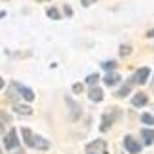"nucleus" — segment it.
<instances>
[{"mask_svg": "<svg viewBox=\"0 0 154 154\" xmlns=\"http://www.w3.org/2000/svg\"><path fill=\"white\" fill-rule=\"evenodd\" d=\"M86 154H108V149H106V141L97 138L94 140L92 143L86 145Z\"/></svg>", "mask_w": 154, "mask_h": 154, "instance_id": "nucleus-1", "label": "nucleus"}, {"mask_svg": "<svg viewBox=\"0 0 154 154\" xmlns=\"http://www.w3.org/2000/svg\"><path fill=\"white\" fill-rule=\"evenodd\" d=\"M18 145H20V141H18V138H17V130L11 128V130L6 134V138H4V149H6V150H13V149H17Z\"/></svg>", "mask_w": 154, "mask_h": 154, "instance_id": "nucleus-2", "label": "nucleus"}, {"mask_svg": "<svg viewBox=\"0 0 154 154\" xmlns=\"http://www.w3.org/2000/svg\"><path fill=\"white\" fill-rule=\"evenodd\" d=\"M123 145H125V150L130 152V154H140L141 152V145L138 143V140H134L132 136H125Z\"/></svg>", "mask_w": 154, "mask_h": 154, "instance_id": "nucleus-3", "label": "nucleus"}, {"mask_svg": "<svg viewBox=\"0 0 154 154\" xmlns=\"http://www.w3.org/2000/svg\"><path fill=\"white\" fill-rule=\"evenodd\" d=\"M149 75H150V68L143 66V68H140L136 73H134L132 81H134V83H138V85H145V83H147V79H149Z\"/></svg>", "mask_w": 154, "mask_h": 154, "instance_id": "nucleus-4", "label": "nucleus"}, {"mask_svg": "<svg viewBox=\"0 0 154 154\" xmlns=\"http://www.w3.org/2000/svg\"><path fill=\"white\" fill-rule=\"evenodd\" d=\"M13 86L18 90V94H20L28 103H31V101L35 99V92H33L31 88H28V86H24V85H18V83H13Z\"/></svg>", "mask_w": 154, "mask_h": 154, "instance_id": "nucleus-5", "label": "nucleus"}, {"mask_svg": "<svg viewBox=\"0 0 154 154\" xmlns=\"http://www.w3.org/2000/svg\"><path fill=\"white\" fill-rule=\"evenodd\" d=\"M31 149H38V150H48L50 149V141L41 138V136H35L33 134V140H31Z\"/></svg>", "mask_w": 154, "mask_h": 154, "instance_id": "nucleus-6", "label": "nucleus"}, {"mask_svg": "<svg viewBox=\"0 0 154 154\" xmlns=\"http://www.w3.org/2000/svg\"><path fill=\"white\" fill-rule=\"evenodd\" d=\"M88 99L90 101H94V103H99V101H103V90L101 88H97V86H92L90 88V92H88Z\"/></svg>", "mask_w": 154, "mask_h": 154, "instance_id": "nucleus-7", "label": "nucleus"}, {"mask_svg": "<svg viewBox=\"0 0 154 154\" xmlns=\"http://www.w3.org/2000/svg\"><path fill=\"white\" fill-rule=\"evenodd\" d=\"M103 81H105L106 86H114V85H118V83L121 81V75L116 73V72H106V75H105Z\"/></svg>", "mask_w": 154, "mask_h": 154, "instance_id": "nucleus-8", "label": "nucleus"}, {"mask_svg": "<svg viewBox=\"0 0 154 154\" xmlns=\"http://www.w3.org/2000/svg\"><path fill=\"white\" fill-rule=\"evenodd\" d=\"M147 103H149V97H147V94H143V92H138V94L132 97V105H134V106H138V108L145 106Z\"/></svg>", "mask_w": 154, "mask_h": 154, "instance_id": "nucleus-9", "label": "nucleus"}, {"mask_svg": "<svg viewBox=\"0 0 154 154\" xmlns=\"http://www.w3.org/2000/svg\"><path fill=\"white\" fill-rule=\"evenodd\" d=\"M66 99V103H68V106H70V112H72V118L73 119H77V118H79V116H81V106L79 105H77L73 99H70V97H64Z\"/></svg>", "mask_w": 154, "mask_h": 154, "instance_id": "nucleus-10", "label": "nucleus"}, {"mask_svg": "<svg viewBox=\"0 0 154 154\" xmlns=\"http://www.w3.org/2000/svg\"><path fill=\"white\" fill-rule=\"evenodd\" d=\"M140 134H141L145 145H152V143H154V130H150V128H141Z\"/></svg>", "mask_w": 154, "mask_h": 154, "instance_id": "nucleus-11", "label": "nucleus"}, {"mask_svg": "<svg viewBox=\"0 0 154 154\" xmlns=\"http://www.w3.org/2000/svg\"><path fill=\"white\" fill-rule=\"evenodd\" d=\"M17 114H20V116H31V106L29 105H15V108H13Z\"/></svg>", "mask_w": 154, "mask_h": 154, "instance_id": "nucleus-12", "label": "nucleus"}, {"mask_svg": "<svg viewBox=\"0 0 154 154\" xmlns=\"http://www.w3.org/2000/svg\"><path fill=\"white\" fill-rule=\"evenodd\" d=\"M22 136H24V143L28 145V147H31V140H33V132L28 128V127H24L22 128Z\"/></svg>", "mask_w": 154, "mask_h": 154, "instance_id": "nucleus-13", "label": "nucleus"}, {"mask_svg": "<svg viewBox=\"0 0 154 154\" xmlns=\"http://www.w3.org/2000/svg\"><path fill=\"white\" fill-rule=\"evenodd\" d=\"M112 121H114V118H112V116H108V114H105V116H103V125H101L99 128H101V130L105 132V130H106V128H108V127L112 125Z\"/></svg>", "mask_w": 154, "mask_h": 154, "instance_id": "nucleus-14", "label": "nucleus"}, {"mask_svg": "<svg viewBox=\"0 0 154 154\" xmlns=\"http://www.w3.org/2000/svg\"><path fill=\"white\" fill-rule=\"evenodd\" d=\"M116 66H118L116 61H105V63H101V68L105 72H112V70H116Z\"/></svg>", "mask_w": 154, "mask_h": 154, "instance_id": "nucleus-15", "label": "nucleus"}, {"mask_svg": "<svg viewBox=\"0 0 154 154\" xmlns=\"http://www.w3.org/2000/svg\"><path fill=\"white\" fill-rule=\"evenodd\" d=\"M141 123H145L147 127L154 125V116L152 114H141Z\"/></svg>", "mask_w": 154, "mask_h": 154, "instance_id": "nucleus-16", "label": "nucleus"}, {"mask_svg": "<svg viewBox=\"0 0 154 154\" xmlns=\"http://www.w3.org/2000/svg\"><path fill=\"white\" fill-rule=\"evenodd\" d=\"M46 15H48V17L51 18V20H59V18H61V13L57 11L55 8H50V9L46 11Z\"/></svg>", "mask_w": 154, "mask_h": 154, "instance_id": "nucleus-17", "label": "nucleus"}, {"mask_svg": "<svg viewBox=\"0 0 154 154\" xmlns=\"http://www.w3.org/2000/svg\"><path fill=\"white\" fill-rule=\"evenodd\" d=\"M128 92H130V85H125V86H121L118 92H116V95H118V97H127Z\"/></svg>", "mask_w": 154, "mask_h": 154, "instance_id": "nucleus-18", "label": "nucleus"}, {"mask_svg": "<svg viewBox=\"0 0 154 154\" xmlns=\"http://www.w3.org/2000/svg\"><path fill=\"white\" fill-rule=\"evenodd\" d=\"M97 81H99V75H97V73H92V75L86 77V85H90V86H94Z\"/></svg>", "mask_w": 154, "mask_h": 154, "instance_id": "nucleus-19", "label": "nucleus"}, {"mask_svg": "<svg viewBox=\"0 0 154 154\" xmlns=\"http://www.w3.org/2000/svg\"><path fill=\"white\" fill-rule=\"evenodd\" d=\"M130 53H132V48H130V46H121V48H119V55H121V57H127V55H130Z\"/></svg>", "mask_w": 154, "mask_h": 154, "instance_id": "nucleus-20", "label": "nucleus"}, {"mask_svg": "<svg viewBox=\"0 0 154 154\" xmlns=\"http://www.w3.org/2000/svg\"><path fill=\"white\" fill-rule=\"evenodd\" d=\"M72 90H73L75 94H81V92H83V85H81V83H75V85L72 86Z\"/></svg>", "mask_w": 154, "mask_h": 154, "instance_id": "nucleus-21", "label": "nucleus"}, {"mask_svg": "<svg viewBox=\"0 0 154 154\" xmlns=\"http://www.w3.org/2000/svg\"><path fill=\"white\" fill-rule=\"evenodd\" d=\"M94 2H95V0H81V4H83L85 8H88V6H92Z\"/></svg>", "mask_w": 154, "mask_h": 154, "instance_id": "nucleus-22", "label": "nucleus"}, {"mask_svg": "<svg viewBox=\"0 0 154 154\" xmlns=\"http://www.w3.org/2000/svg\"><path fill=\"white\" fill-rule=\"evenodd\" d=\"M64 15L66 17H72V8L70 6H64Z\"/></svg>", "mask_w": 154, "mask_h": 154, "instance_id": "nucleus-23", "label": "nucleus"}, {"mask_svg": "<svg viewBox=\"0 0 154 154\" xmlns=\"http://www.w3.org/2000/svg\"><path fill=\"white\" fill-rule=\"evenodd\" d=\"M147 37H149V38H154V29H149V31H147Z\"/></svg>", "mask_w": 154, "mask_h": 154, "instance_id": "nucleus-24", "label": "nucleus"}, {"mask_svg": "<svg viewBox=\"0 0 154 154\" xmlns=\"http://www.w3.org/2000/svg\"><path fill=\"white\" fill-rule=\"evenodd\" d=\"M4 88V79H0V90Z\"/></svg>", "mask_w": 154, "mask_h": 154, "instance_id": "nucleus-25", "label": "nucleus"}, {"mask_svg": "<svg viewBox=\"0 0 154 154\" xmlns=\"http://www.w3.org/2000/svg\"><path fill=\"white\" fill-rule=\"evenodd\" d=\"M2 132H4V127H2V123H0V136H2Z\"/></svg>", "mask_w": 154, "mask_h": 154, "instance_id": "nucleus-26", "label": "nucleus"}, {"mask_svg": "<svg viewBox=\"0 0 154 154\" xmlns=\"http://www.w3.org/2000/svg\"><path fill=\"white\" fill-rule=\"evenodd\" d=\"M2 17H6V11H0V18H2Z\"/></svg>", "mask_w": 154, "mask_h": 154, "instance_id": "nucleus-27", "label": "nucleus"}, {"mask_svg": "<svg viewBox=\"0 0 154 154\" xmlns=\"http://www.w3.org/2000/svg\"><path fill=\"white\" fill-rule=\"evenodd\" d=\"M37 2H48V0H37Z\"/></svg>", "mask_w": 154, "mask_h": 154, "instance_id": "nucleus-28", "label": "nucleus"}]
</instances>
